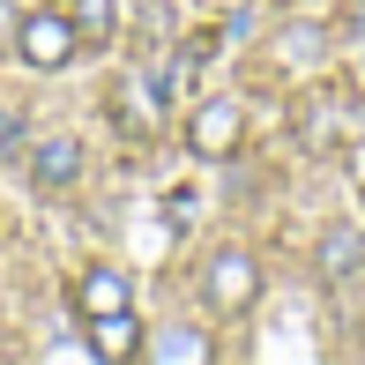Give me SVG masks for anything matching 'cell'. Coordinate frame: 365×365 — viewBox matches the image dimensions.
I'll return each mask as SVG.
<instances>
[{"label":"cell","instance_id":"obj_6","mask_svg":"<svg viewBox=\"0 0 365 365\" xmlns=\"http://www.w3.org/2000/svg\"><path fill=\"white\" fill-rule=\"evenodd\" d=\"M142 321H135V306H120V313H97L90 321V358L97 365H120V358H142Z\"/></svg>","mask_w":365,"mask_h":365},{"label":"cell","instance_id":"obj_5","mask_svg":"<svg viewBox=\"0 0 365 365\" xmlns=\"http://www.w3.org/2000/svg\"><path fill=\"white\" fill-rule=\"evenodd\" d=\"M313 269H321V284H358L365 276V231L358 224H328L321 246H313Z\"/></svg>","mask_w":365,"mask_h":365},{"label":"cell","instance_id":"obj_7","mask_svg":"<svg viewBox=\"0 0 365 365\" xmlns=\"http://www.w3.org/2000/svg\"><path fill=\"white\" fill-rule=\"evenodd\" d=\"M75 306L90 313H120V306H135V284H127V269H82V284H75Z\"/></svg>","mask_w":365,"mask_h":365},{"label":"cell","instance_id":"obj_3","mask_svg":"<svg viewBox=\"0 0 365 365\" xmlns=\"http://www.w3.org/2000/svg\"><path fill=\"white\" fill-rule=\"evenodd\" d=\"M239 135H246V112L231 105V97H209V105H194L187 112V149L194 157H231V149H239Z\"/></svg>","mask_w":365,"mask_h":365},{"label":"cell","instance_id":"obj_2","mask_svg":"<svg viewBox=\"0 0 365 365\" xmlns=\"http://www.w3.org/2000/svg\"><path fill=\"white\" fill-rule=\"evenodd\" d=\"M75 15H60V8H38V15H23V30H15V53L30 60V68H68V53H75Z\"/></svg>","mask_w":365,"mask_h":365},{"label":"cell","instance_id":"obj_11","mask_svg":"<svg viewBox=\"0 0 365 365\" xmlns=\"http://www.w3.org/2000/svg\"><path fill=\"white\" fill-rule=\"evenodd\" d=\"M0 142H8V149L23 142V120H15V112H0Z\"/></svg>","mask_w":365,"mask_h":365},{"label":"cell","instance_id":"obj_4","mask_svg":"<svg viewBox=\"0 0 365 365\" xmlns=\"http://www.w3.org/2000/svg\"><path fill=\"white\" fill-rule=\"evenodd\" d=\"M23 157H30V187L38 194H68L82 179V142L75 135H45V142H30Z\"/></svg>","mask_w":365,"mask_h":365},{"label":"cell","instance_id":"obj_10","mask_svg":"<svg viewBox=\"0 0 365 365\" xmlns=\"http://www.w3.org/2000/svg\"><path fill=\"white\" fill-rule=\"evenodd\" d=\"M15 30H23V15H15L8 0H0V45H15Z\"/></svg>","mask_w":365,"mask_h":365},{"label":"cell","instance_id":"obj_8","mask_svg":"<svg viewBox=\"0 0 365 365\" xmlns=\"http://www.w3.org/2000/svg\"><path fill=\"white\" fill-rule=\"evenodd\" d=\"M142 358H157V365H202V358H217V343H209L202 328H172V336H149Z\"/></svg>","mask_w":365,"mask_h":365},{"label":"cell","instance_id":"obj_1","mask_svg":"<svg viewBox=\"0 0 365 365\" xmlns=\"http://www.w3.org/2000/svg\"><path fill=\"white\" fill-rule=\"evenodd\" d=\"M202 291H209V306H217V313H246V306L261 298V261L246 254V246H217L209 269H202Z\"/></svg>","mask_w":365,"mask_h":365},{"label":"cell","instance_id":"obj_9","mask_svg":"<svg viewBox=\"0 0 365 365\" xmlns=\"http://www.w3.org/2000/svg\"><path fill=\"white\" fill-rule=\"evenodd\" d=\"M120 30V0H75V38L82 45H105Z\"/></svg>","mask_w":365,"mask_h":365}]
</instances>
